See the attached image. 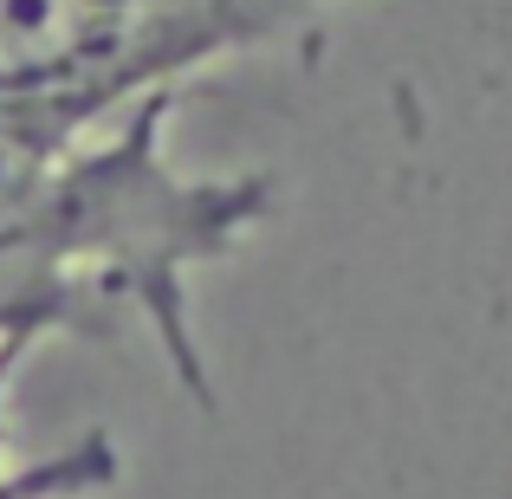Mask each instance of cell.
<instances>
[{
	"label": "cell",
	"mask_w": 512,
	"mask_h": 499,
	"mask_svg": "<svg viewBox=\"0 0 512 499\" xmlns=\"http://www.w3.org/2000/svg\"><path fill=\"white\" fill-rule=\"evenodd\" d=\"M175 91H150L104 137L85 124L39 163L0 214V337L65 325L85 305L150 318L175 383L214 415V376L195 337L188 273L227 260L273 214L266 175H182L169 163Z\"/></svg>",
	"instance_id": "obj_1"
},
{
	"label": "cell",
	"mask_w": 512,
	"mask_h": 499,
	"mask_svg": "<svg viewBox=\"0 0 512 499\" xmlns=\"http://www.w3.org/2000/svg\"><path fill=\"white\" fill-rule=\"evenodd\" d=\"M331 0H0V91L137 104L299 39Z\"/></svg>",
	"instance_id": "obj_2"
}]
</instances>
